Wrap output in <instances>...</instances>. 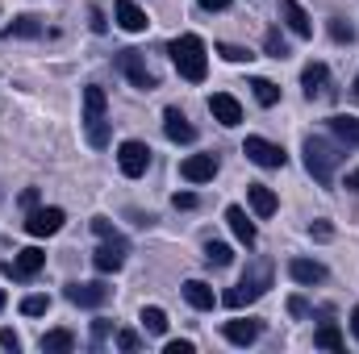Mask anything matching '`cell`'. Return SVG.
<instances>
[{"mask_svg":"<svg viewBox=\"0 0 359 354\" xmlns=\"http://www.w3.org/2000/svg\"><path fill=\"white\" fill-rule=\"evenodd\" d=\"M168 50H172L176 71L188 80V84H201V80H205V71H209V55H205V42H201L196 34H180Z\"/></svg>","mask_w":359,"mask_h":354,"instance_id":"1","label":"cell"},{"mask_svg":"<svg viewBox=\"0 0 359 354\" xmlns=\"http://www.w3.org/2000/svg\"><path fill=\"white\" fill-rule=\"evenodd\" d=\"M268 288H271V263H268V259H255L251 271H247V275H243L226 296H222V300H226V309H243V304H255Z\"/></svg>","mask_w":359,"mask_h":354,"instance_id":"2","label":"cell"},{"mask_svg":"<svg viewBox=\"0 0 359 354\" xmlns=\"http://www.w3.org/2000/svg\"><path fill=\"white\" fill-rule=\"evenodd\" d=\"M301 150H305V167H309V176L318 179L322 187H330V183H334V171H339V163H343L339 146L326 142V138H305Z\"/></svg>","mask_w":359,"mask_h":354,"instance_id":"3","label":"cell"},{"mask_svg":"<svg viewBox=\"0 0 359 354\" xmlns=\"http://www.w3.org/2000/svg\"><path fill=\"white\" fill-rule=\"evenodd\" d=\"M84 134L96 150L109 146V117H104V88L88 84L84 88Z\"/></svg>","mask_w":359,"mask_h":354,"instance_id":"4","label":"cell"},{"mask_svg":"<svg viewBox=\"0 0 359 354\" xmlns=\"http://www.w3.org/2000/svg\"><path fill=\"white\" fill-rule=\"evenodd\" d=\"M243 155H247L255 167H268V171H280V167L288 163L284 146H276V142H268V138H255V134L243 142Z\"/></svg>","mask_w":359,"mask_h":354,"instance_id":"5","label":"cell"},{"mask_svg":"<svg viewBox=\"0 0 359 354\" xmlns=\"http://www.w3.org/2000/svg\"><path fill=\"white\" fill-rule=\"evenodd\" d=\"M117 167H121V176L138 179L147 176V167H151V150H147V142H121V150H117Z\"/></svg>","mask_w":359,"mask_h":354,"instance_id":"6","label":"cell"},{"mask_svg":"<svg viewBox=\"0 0 359 354\" xmlns=\"http://www.w3.org/2000/svg\"><path fill=\"white\" fill-rule=\"evenodd\" d=\"M63 221H67V213L63 208H29V217H25V229L34 234V238H55L59 229H63Z\"/></svg>","mask_w":359,"mask_h":354,"instance_id":"7","label":"cell"},{"mask_svg":"<svg viewBox=\"0 0 359 354\" xmlns=\"http://www.w3.org/2000/svg\"><path fill=\"white\" fill-rule=\"evenodd\" d=\"M117 67L126 71V80H130L134 88H142V92L155 88V76H151V67L142 63V55H138V50H121V55H117Z\"/></svg>","mask_w":359,"mask_h":354,"instance_id":"8","label":"cell"},{"mask_svg":"<svg viewBox=\"0 0 359 354\" xmlns=\"http://www.w3.org/2000/svg\"><path fill=\"white\" fill-rule=\"evenodd\" d=\"M113 292L100 283V279H88V283H67V300L80 304V309H100Z\"/></svg>","mask_w":359,"mask_h":354,"instance_id":"9","label":"cell"},{"mask_svg":"<svg viewBox=\"0 0 359 354\" xmlns=\"http://www.w3.org/2000/svg\"><path fill=\"white\" fill-rule=\"evenodd\" d=\"M209 113H213V121H222V125H238V121H243V104H238L230 92H213V96H209Z\"/></svg>","mask_w":359,"mask_h":354,"instance_id":"10","label":"cell"},{"mask_svg":"<svg viewBox=\"0 0 359 354\" xmlns=\"http://www.w3.org/2000/svg\"><path fill=\"white\" fill-rule=\"evenodd\" d=\"M180 176L188 179V183H209V179L217 176V159L213 155H192V159L180 163Z\"/></svg>","mask_w":359,"mask_h":354,"instance_id":"11","label":"cell"},{"mask_svg":"<svg viewBox=\"0 0 359 354\" xmlns=\"http://www.w3.org/2000/svg\"><path fill=\"white\" fill-rule=\"evenodd\" d=\"M121 263H126V242H100L96 255H92V267H96L100 275L121 271Z\"/></svg>","mask_w":359,"mask_h":354,"instance_id":"12","label":"cell"},{"mask_svg":"<svg viewBox=\"0 0 359 354\" xmlns=\"http://www.w3.org/2000/svg\"><path fill=\"white\" fill-rule=\"evenodd\" d=\"M280 17H284V25H288L297 38H309V34H313V21H309V13H305L297 0H280Z\"/></svg>","mask_w":359,"mask_h":354,"instance_id":"13","label":"cell"},{"mask_svg":"<svg viewBox=\"0 0 359 354\" xmlns=\"http://www.w3.org/2000/svg\"><path fill=\"white\" fill-rule=\"evenodd\" d=\"M42 267H46V255H42L38 246H25V250H21V255H17L13 263H8V271H13L17 279H34V275H38Z\"/></svg>","mask_w":359,"mask_h":354,"instance_id":"14","label":"cell"},{"mask_svg":"<svg viewBox=\"0 0 359 354\" xmlns=\"http://www.w3.org/2000/svg\"><path fill=\"white\" fill-rule=\"evenodd\" d=\"M163 134H168L172 142H192V138H196V129L188 125V117L180 113L176 104H172V108H163Z\"/></svg>","mask_w":359,"mask_h":354,"instance_id":"15","label":"cell"},{"mask_svg":"<svg viewBox=\"0 0 359 354\" xmlns=\"http://www.w3.org/2000/svg\"><path fill=\"white\" fill-rule=\"evenodd\" d=\"M226 225L234 229V238H238L243 246H255V225H251V217H247L238 204H230V208H226Z\"/></svg>","mask_w":359,"mask_h":354,"instance_id":"16","label":"cell"},{"mask_svg":"<svg viewBox=\"0 0 359 354\" xmlns=\"http://www.w3.org/2000/svg\"><path fill=\"white\" fill-rule=\"evenodd\" d=\"M117 25H121L126 34H142V29H147V13H142L134 0H117Z\"/></svg>","mask_w":359,"mask_h":354,"instance_id":"17","label":"cell"},{"mask_svg":"<svg viewBox=\"0 0 359 354\" xmlns=\"http://www.w3.org/2000/svg\"><path fill=\"white\" fill-rule=\"evenodd\" d=\"M184 300H188L192 309H201V313H209V309L217 304L213 288H209V283H201V279H188V283H184Z\"/></svg>","mask_w":359,"mask_h":354,"instance_id":"18","label":"cell"},{"mask_svg":"<svg viewBox=\"0 0 359 354\" xmlns=\"http://www.w3.org/2000/svg\"><path fill=\"white\" fill-rule=\"evenodd\" d=\"M330 134H334L339 142H347V146H359V117L334 113V117H330Z\"/></svg>","mask_w":359,"mask_h":354,"instance_id":"19","label":"cell"},{"mask_svg":"<svg viewBox=\"0 0 359 354\" xmlns=\"http://www.w3.org/2000/svg\"><path fill=\"white\" fill-rule=\"evenodd\" d=\"M288 275H292L297 283H322V279H326V267L313 263V259H292V263H288Z\"/></svg>","mask_w":359,"mask_h":354,"instance_id":"20","label":"cell"},{"mask_svg":"<svg viewBox=\"0 0 359 354\" xmlns=\"http://www.w3.org/2000/svg\"><path fill=\"white\" fill-rule=\"evenodd\" d=\"M326 80H330L326 63H309V67L301 71V88H305V96H309V100H313V96H322V88H326Z\"/></svg>","mask_w":359,"mask_h":354,"instance_id":"21","label":"cell"},{"mask_svg":"<svg viewBox=\"0 0 359 354\" xmlns=\"http://www.w3.org/2000/svg\"><path fill=\"white\" fill-rule=\"evenodd\" d=\"M255 338H259V321H226V342L251 346Z\"/></svg>","mask_w":359,"mask_h":354,"instance_id":"22","label":"cell"},{"mask_svg":"<svg viewBox=\"0 0 359 354\" xmlns=\"http://www.w3.org/2000/svg\"><path fill=\"white\" fill-rule=\"evenodd\" d=\"M247 200H251L255 217H271V213H276V192L264 187V183H251V187H247Z\"/></svg>","mask_w":359,"mask_h":354,"instance_id":"23","label":"cell"},{"mask_svg":"<svg viewBox=\"0 0 359 354\" xmlns=\"http://www.w3.org/2000/svg\"><path fill=\"white\" fill-rule=\"evenodd\" d=\"M42 351L46 354H72L76 351V334L72 330H50V334H42Z\"/></svg>","mask_w":359,"mask_h":354,"instance_id":"24","label":"cell"},{"mask_svg":"<svg viewBox=\"0 0 359 354\" xmlns=\"http://www.w3.org/2000/svg\"><path fill=\"white\" fill-rule=\"evenodd\" d=\"M38 34H42V17H34V13L17 17V21L4 29V38H38Z\"/></svg>","mask_w":359,"mask_h":354,"instance_id":"25","label":"cell"},{"mask_svg":"<svg viewBox=\"0 0 359 354\" xmlns=\"http://www.w3.org/2000/svg\"><path fill=\"white\" fill-rule=\"evenodd\" d=\"M313 342L322 346V351H343V334H339V325H318V334H313Z\"/></svg>","mask_w":359,"mask_h":354,"instance_id":"26","label":"cell"},{"mask_svg":"<svg viewBox=\"0 0 359 354\" xmlns=\"http://www.w3.org/2000/svg\"><path fill=\"white\" fill-rule=\"evenodd\" d=\"M205 263L209 267H230L234 263V250H230L226 242H209V246H205Z\"/></svg>","mask_w":359,"mask_h":354,"instance_id":"27","label":"cell"},{"mask_svg":"<svg viewBox=\"0 0 359 354\" xmlns=\"http://www.w3.org/2000/svg\"><path fill=\"white\" fill-rule=\"evenodd\" d=\"M138 321H142V330H151V334H163V330H168V313H163V309H155V304H151V309H142V317H138Z\"/></svg>","mask_w":359,"mask_h":354,"instance_id":"28","label":"cell"},{"mask_svg":"<svg viewBox=\"0 0 359 354\" xmlns=\"http://www.w3.org/2000/svg\"><path fill=\"white\" fill-rule=\"evenodd\" d=\"M251 92H255V100H259L264 108H271V104L280 100V88H276L271 80H251Z\"/></svg>","mask_w":359,"mask_h":354,"instance_id":"29","label":"cell"},{"mask_svg":"<svg viewBox=\"0 0 359 354\" xmlns=\"http://www.w3.org/2000/svg\"><path fill=\"white\" fill-rule=\"evenodd\" d=\"M217 55H222L226 63H251V59H255L247 46H230V42H222V46H217Z\"/></svg>","mask_w":359,"mask_h":354,"instance_id":"30","label":"cell"},{"mask_svg":"<svg viewBox=\"0 0 359 354\" xmlns=\"http://www.w3.org/2000/svg\"><path fill=\"white\" fill-rule=\"evenodd\" d=\"M46 309H50V296H38V292H34V296L21 300V313H25V317H42Z\"/></svg>","mask_w":359,"mask_h":354,"instance_id":"31","label":"cell"},{"mask_svg":"<svg viewBox=\"0 0 359 354\" xmlns=\"http://www.w3.org/2000/svg\"><path fill=\"white\" fill-rule=\"evenodd\" d=\"M264 46H268V55H271V59H288V42L280 38V29H268Z\"/></svg>","mask_w":359,"mask_h":354,"instance_id":"32","label":"cell"},{"mask_svg":"<svg viewBox=\"0 0 359 354\" xmlns=\"http://www.w3.org/2000/svg\"><path fill=\"white\" fill-rule=\"evenodd\" d=\"M92 234H96L100 242H126V238H121V234H117V229L104 221V217H96V221H92Z\"/></svg>","mask_w":359,"mask_h":354,"instance_id":"33","label":"cell"},{"mask_svg":"<svg viewBox=\"0 0 359 354\" xmlns=\"http://www.w3.org/2000/svg\"><path fill=\"white\" fill-rule=\"evenodd\" d=\"M330 38H334V42H351V38H355V29H351L347 21H339V17H334V21H330Z\"/></svg>","mask_w":359,"mask_h":354,"instance_id":"34","label":"cell"},{"mask_svg":"<svg viewBox=\"0 0 359 354\" xmlns=\"http://www.w3.org/2000/svg\"><path fill=\"white\" fill-rule=\"evenodd\" d=\"M117 346H121V351H138V346H142V338H138L134 330H121V334H117Z\"/></svg>","mask_w":359,"mask_h":354,"instance_id":"35","label":"cell"},{"mask_svg":"<svg viewBox=\"0 0 359 354\" xmlns=\"http://www.w3.org/2000/svg\"><path fill=\"white\" fill-rule=\"evenodd\" d=\"M309 234H313L318 242H326V238H334V229H330V221H313V225H309Z\"/></svg>","mask_w":359,"mask_h":354,"instance_id":"36","label":"cell"},{"mask_svg":"<svg viewBox=\"0 0 359 354\" xmlns=\"http://www.w3.org/2000/svg\"><path fill=\"white\" fill-rule=\"evenodd\" d=\"M0 346H4V351H21V338H17L13 330H0Z\"/></svg>","mask_w":359,"mask_h":354,"instance_id":"37","label":"cell"},{"mask_svg":"<svg viewBox=\"0 0 359 354\" xmlns=\"http://www.w3.org/2000/svg\"><path fill=\"white\" fill-rule=\"evenodd\" d=\"M172 204H176V208H192V204H196V196H192V192H176V196H172Z\"/></svg>","mask_w":359,"mask_h":354,"instance_id":"38","label":"cell"},{"mask_svg":"<svg viewBox=\"0 0 359 354\" xmlns=\"http://www.w3.org/2000/svg\"><path fill=\"white\" fill-rule=\"evenodd\" d=\"M288 313H292V317H305V313H309V304H305L301 296H292V300H288Z\"/></svg>","mask_w":359,"mask_h":354,"instance_id":"39","label":"cell"},{"mask_svg":"<svg viewBox=\"0 0 359 354\" xmlns=\"http://www.w3.org/2000/svg\"><path fill=\"white\" fill-rule=\"evenodd\" d=\"M21 204H25V208H38V187H25V192H21Z\"/></svg>","mask_w":359,"mask_h":354,"instance_id":"40","label":"cell"},{"mask_svg":"<svg viewBox=\"0 0 359 354\" xmlns=\"http://www.w3.org/2000/svg\"><path fill=\"white\" fill-rule=\"evenodd\" d=\"M201 8H209V13H222V8H230V0H196Z\"/></svg>","mask_w":359,"mask_h":354,"instance_id":"41","label":"cell"},{"mask_svg":"<svg viewBox=\"0 0 359 354\" xmlns=\"http://www.w3.org/2000/svg\"><path fill=\"white\" fill-rule=\"evenodd\" d=\"M168 354H192V342H168Z\"/></svg>","mask_w":359,"mask_h":354,"instance_id":"42","label":"cell"},{"mask_svg":"<svg viewBox=\"0 0 359 354\" xmlns=\"http://www.w3.org/2000/svg\"><path fill=\"white\" fill-rule=\"evenodd\" d=\"M343 187H347V192H359V167H355V171H347V179H343Z\"/></svg>","mask_w":359,"mask_h":354,"instance_id":"43","label":"cell"},{"mask_svg":"<svg viewBox=\"0 0 359 354\" xmlns=\"http://www.w3.org/2000/svg\"><path fill=\"white\" fill-rule=\"evenodd\" d=\"M104 334H109V321H96V325H92V338L104 342Z\"/></svg>","mask_w":359,"mask_h":354,"instance_id":"44","label":"cell"},{"mask_svg":"<svg viewBox=\"0 0 359 354\" xmlns=\"http://www.w3.org/2000/svg\"><path fill=\"white\" fill-rule=\"evenodd\" d=\"M92 29H96V34H104V17H100V8H92Z\"/></svg>","mask_w":359,"mask_h":354,"instance_id":"45","label":"cell"},{"mask_svg":"<svg viewBox=\"0 0 359 354\" xmlns=\"http://www.w3.org/2000/svg\"><path fill=\"white\" fill-rule=\"evenodd\" d=\"M351 334L359 338V304H355V313H351Z\"/></svg>","mask_w":359,"mask_h":354,"instance_id":"46","label":"cell"},{"mask_svg":"<svg viewBox=\"0 0 359 354\" xmlns=\"http://www.w3.org/2000/svg\"><path fill=\"white\" fill-rule=\"evenodd\" d=\"M4 300H8V296H4V292H0V309H4Z\"/></svg>","mask_w":359,"mask_h":354,"instance_id":"47","label":"cell"},{"mask_svg":"<svg viewBox=\"0 0 359 354\" xmlns=\"http://www.w3.org/2000/svg\"><path fill=\"white\" fill-rule=\"evenodd\" d=\"M355 96H359V76H355Z\"/></svg>","mask_w":359,"mask_h":354,"instance_id":"48","label":"cell"}]
</instances>
